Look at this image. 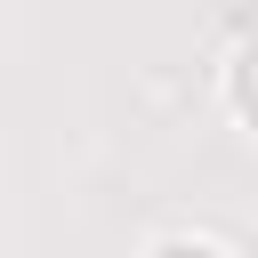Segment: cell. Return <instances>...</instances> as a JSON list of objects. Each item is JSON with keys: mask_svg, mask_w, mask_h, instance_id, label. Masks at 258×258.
<instances>
[{"mask_svg": "<svg viewBox=\"0 0 258 258\" xmlns=\"http://www.w3.org/2000/svg\"><path fill=\"white\" fill-rule=\"evenodd\" d=\"M234 105H242V121L258 129V40L234 56Z\"/></svg>", "mask_w": 258, "mask_h": 258, "instance_id": "6da1fadb", "label": "cell"}, {"mask_svg": "<svg viewBox=\"0 0 258 258\" xmlns=\"http://www.w3.org/2000/svg\"><path fill=\"white\" fill-rule=\"evenodd\" d=\"M153 258H218V250H210V242H161Z\"/></svg>", "mask_w": 258, "mask_h": 258, "instance_id": "7a4b0ae2", "label": "cell"}]
</instances>
